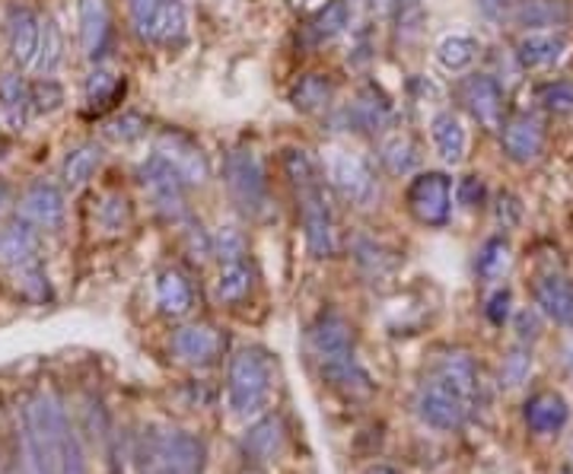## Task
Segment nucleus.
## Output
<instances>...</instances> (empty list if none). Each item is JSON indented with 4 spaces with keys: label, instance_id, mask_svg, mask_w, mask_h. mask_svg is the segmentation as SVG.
<instances>
[{
    "label": "nucleus",
    "instance_id": "nucleus-1",
    "mask_svg": "<svg viewBox=\"0 0 573 474\" xmlns=\"http://www.w3.org/2000/svg\"><path fill=\"white\" fill-rule=\"evenodd\" d=\"M23 450L29 474H87L83 450L64 404L36 392L23 407Z\"/></svg>",
    "mask_w": 573,
    "mask_h": 474
},
{
    "label": "nucleus",
    "instance_id": "nucleus-2",
    "mask_svg": "<svg viewBox=\"0 0 573 474\" xmlns=\"http://www.w3.org/2000/svg\"><path fill=\"white\" fill-rule=\"evenodd\" d=\"M306 344L319 366V376L329 382L334 392L348 399H363L373 392V380L354 354V329L348 325L344 315L322 312L306 332Z\"/></svg>",
    "mask_w": 573,
    "mask_h": 474
},
{
    "label": "nucleus",
    "instance_id": "nucleus-3",
    "mask_svg": "<svg viewBox=\"0 0 573 474\" xmlns=\"http://www.w3.org/2000/svg\"><path fill=\"white\" fill-rule=\"evenodd\" d=\"M274 380H278L274 356L264 347H239L230 360V380H227L230 407L239 417L262 414L274 395Z\"/></svg>",
    "mask_w": 573,
    "mask_h": 474
},
{
    "label": "nucleus",
    "instance_id": "nucleus-4",
    "mask_svg": "<svg viewBox=\"0 0 573 474\" xmlns=\"http://www.w3.org/2000/svg\"><path fill=\"white\" fill-rule=\"evenodd\" d=\"M223 182H227L230 201L237 204L239 214L249 216V220H264L268 216V211H271L268 175H264L262 160L249 147H237L233 153H227Z\"/></svg>",
    "mask_w": 573,
    "mask_h": 474
},
{
    "label": "nucleus",
    "instance_id": "nucleus-5",
    "mask_svg": "<svg viewBox=\"0 0 573 474\" xmlns=\"http://www.w3.org/2000/svg\"><path fill=\"white\" fill-rule=\"evenodd\" d=\"M472 407L475 404L469 402L443 376H436V373H430L428 380L418 385V392H414V411H418V417L428 427L440 430V433H455V430L465 427V421L472 417Z\"/></svg>",
    "mask_w": 573,
    "mask_h": 474
},
{
    "label": "nucleus",
    "instance_id": "nucleus-6",
    "mask_svg": "<svg viewBox=\"0 0 573 474\" xmlns=\"http://www.w3.org/2000/svg\"><path fill=\"white\" fill-rule=\"evenodd\" d=\"M208 446L189 430H167L147 443V474H204Z\"/></svg>",
    "mask_w": 573,
    "mask_h": 474
},
{
    "label": "nucleus",
    "instance_id": "nucleus-7",
    "mask_svg": "<svg viewBox=\"0 0 573 474\" xmlns=\"http://www.w3.org/2000/svg\"><path fill=\"white\" fill-rule=\"evenodd\" d=\"M405 204L421 226H430V230L446 226L453 216V179L440 169L414 172V179L408 182Z\"/></svg>",
    "mask_w": 573,
    "mask_h": 474
},
{
    "label": "nucleus",
    "instance_id": "nucleus-8",
    "mask_svg": "<svg viewBox=\"0 0 573 474\" xmlns=\"http://www.w3.org/2000/svg\"><path fill=\"white\" fill-rule=\"evenodd\" d=\"M300 198V223H303V239L312 259H334L341 249L338 239V220H334L329 191L322 185L296 191Z\"/></svg>",
    "mask_w": 573,
    "mask_h": 474
},
{
    "label": "nucleus",
    "instance_id": "nucleus-9",
    "mask_svg": "<svg viewBox=\"0 0 573 474\" xmlns=\"http://www.w3.org/2000/svg\"><path fill=\"white\" fill-rule=\"evenodd\" d=\"M329 182H332L334 194L351 204V208H370L380 194L376 185V172L373 167L360 157V153H348V150H334L325 163Z\"/></svg>",
    "mask_w": 573,
    "mask_h": 474
},
{
    "label": "nucleus",
    "instance_id": "nucleus-10",
    "mask_svg": "<svg viewBox=\"0 0 573 474\" xmlns=\"http://www.w3.org/2000/svg\"><path fill=\"white\" fill-rule=\"evenodd\" d=\"M141 185L147 198L153 201V208L169 220H182L185 216V179L169 167L160 153H150L141 163Z\"/></svg>",
    "mask_w": 573,
    "mask_h": 474
},
{
    "label": "nucleus",
    "instance_id": "nucleus-11",
    "mask_svg": "<svg viewBox=\"0 0 573 474\" xmlns=\"http://www.w3.org/2000/svg\"><path fill=\"white\" fill-rule=\"evenodd\" d=\"M153 153H160L169 167L185 179V185H204L211 179V160H208V153L201 150V143L189 138L185 131H179V128L160 131Z\"/></svg>",
    "mask_w": 573,
    "mask_h": 474
},
{
    "label": "nucleus",
    "instance_id": "nucleus-12",
    "mask_svg": "<svg viewBox=\"0 0 573 474\" xmlns=\"http://www.w3.org/2000/svg\"><path fill=\"white\" fill-rule=\"evenodd\" d=\"M17 214H20V220H26L29 226L46 230V233H54V230H61L64 220H68L64 191L58 189L54 182L39 179V182H32V185L20 194Z\"/></svg>",
    "mask_w": 573,
    "mask_h": 474
},
{
    "label": "nucleus",
    "instance_id": "nucleus-13",
    "mask_svg": "<svg viewBox=\"0 0 573 474\" xmlns=\"http://www.w3.org/2000/svg\"><path fill=\"white\" fill-rule=\"evenodd\" d=\"M459 99L484 131H503V87L491 73L465 77L459 83Z\"/></svg>",
    "mask_w": 573,
    "mask_h": 474
},
{
    "label": "nucleus",
    "instance_id": "nucleus-14",
    "mask_svg": "<svg viewBox=\"0 0 573 474\" xmlns=\"http://www.w3.org/2000/svg\"><path fill=\"white\" fill-rule=\"evenodd\" d=\"M227 347V337L214 325H182L179 332L172 334L169 341V351L179 363H189V366H214L217 360L223 356Z\"/></svg>",
    "mask_w": 573,
    "mask_h": 474
},
{
    "label": "nucleus",
    "instance_id": "nucleus-15",
    "mask_svg": "<svg viewBox=\"0 0 573 474\" xmlns=\"http://www.w3.org/2000/svg\"><path fill=\"white\" fill-rule=\"evenodd\" d=\"M39 39H42V17L26 3H13L7 13V48H10V58L17 68L36 64Z\"/></svg>",
    "mask_w": 573,
    "mask_h": 474
},
{
    "label": "nucleus",
    "instance_id": "nucleus-16",
    "mask_svg": "<svg viewBox=\"0 0 573 474\" xmlns=\"http://www.w3.org/2000/svg\"><path fill=\"white\" fill-rule=\"evenodd\" d=\"M503 157L516 167H529L545 153V124L532 115H516L501 131Z\"/></svg>",
    "mask_w": 573,
    "mask_h": 474
},
{
    "label": "nucleus",
    "instance_id": "nucleus-17",
    "mask_svg": "<svg viewBox=\"0 0 573 474\" xmlns=\"http://www.w3.org/2000/svg\"><path fill=\"white\" fill-rule=\"evenodd\" d=\"M567 51H571V42L561 29L525 32L516 46V61L523 71H551L567 58Z\"/></svg>",
    "mask_w": 573,
    "mask_h": 474
},
{
    "label": "nucleus",
    "instance_id": "nucleus-18",
    "mask_svg": "<svg viewBox=\"0 0 573 474\" xmlns=\"http://www.w3.org/2000/svg\"><path fill=\"white\" fill-rule=\"evenodd\" d=\"M80 48L87 61H99L112 39V7L109 0H77Z\"/></svg>",
    "mask_w": 573,
    "mask_h": 474
},
{
    "label": "nucleus",
    "instance_id": "nucleus-19",
    "mask_svg": "<svg viewBox=\"0 0 573 474\" xmlns=\"http://www.w3.org/2000/svg\"><path fill=\"white\" fill-rule=\"evenodd\" d=\"M571 3L567 0H513L510 23L523 26L529 32H545L571 23Z\"/></svg>",
    "mask_w": 573,
    "mask_h": 474
},
{
    "label": "nucleus",
    "instance_id": "nucleus-20",
    "mask_svg": "<svg viewBox=\"0 0 573 474\" xmlns=\"http://www.w3.org/2000/svg\"><path fill=\"white\" fill-rule=\"evenodd\" d=\"M523 417L525 427L532 430V433L551 436V433H561V430L567 427L571 407L564 402V395H557V392H535L523 404Z\"/></svg>",
    "mask_w": 573,
    "mask_h": 474
},
{
    "label": "nucleus",
    "instance_id": "nucleus-21",
    "mask_svg": "<svg viewBox=\"0 0 573 474\" xmlns=\"http://www.w3.org/2000/svg\"><path fill=\"white\" fill-rule=\"evenodd\" d=\"M430 138L436 147V157L446 163V167H459L465 160V150H469V134H465V124L455 115L453 109H443L430 119Z\"/></svg>",
    "mask_w": 573,
    "mask_h": 474
},
{
    "label": "nucleus",
    "instance_id": "nucleus-22",
    "mask_svg": "<svg viewBox=\"0 0 573 474\" xmlns=\"http://www.w3.org/2000/svg\"><path fill=\"white\" fill-rule=\"evenodd\" d=\"M348 121L358 128V131H370V134H382L392 121V102L385 99L380 87L366 83L358 93V99L348 105Z\"/></svg>",
    "mask_w": 573,
    "mask_h": 474
},
{
    "label": "nucleus",
    "instance_id": "nucleus-23",
    "mask_svg": "<svg viewBox=\"0 0 573 474\" xmlns=\"http://www.w3.org/2000/svg\"><path fill=\"white\" fill-rule=\"evenodd\" d=\"M535 303L551 322L573 329V284L561 274H545L535 281Z\"/></svg>",
    "mask_w": 573,
    "mask_h": 474
},
{
    "label": "nucleus",
    "instance_id": "nucleus-24",
    "mask_svg": "<svg viewBox=\"0 0 573 474\" xmlns=\"http://www.w3.org/2000/svg\"><path fill=\"white\" fill-rule=\"evenodd\" d=\"M32 112V87L20 73H0V121L10 131H23Z\"/></svg>",
    "mask_w": 573,
    "mask_h": 474
},
{
    "label": "nucleus",
    "instance_id": "nucleus-25",
    "mask_svg": "<svg viewBox=\"0 0 573 474\" xmlns=\"http://www.w3.org/2000/svg\"><path fill=\"white\" fill-rule=\"evenodd\" d=\"M286 430L281 417L268 414L262 421H255L252 427L245 430V440H242V450L252 462H271L284 452Z\"/></svg>",
    "mask_w": 573,
    "mask_h": 474
},
{
    "label": "nucleus",
    "instance_id": "nucleus-26",
    "mask_svg": "<svg viewBox=\"0 0 573 474\" xmlns=\"http://www.w3.org/2000/svg\"><path fill=\"white\" fill-rule=\"evenodd\" d=\"M102 160H105V153H102V147H99L96 141L77 143L71 153L64 157V167H61V179H64V185H68L71 191L90 185V182L96 179V172L102 169Z\"/></svg>",
    "mask_w": 573,
    "mask_h": 474
},
{
    "label": "nucleus",
    "instance_id": "nucleus-27",
    "mask_svg": "<svg viewBox=\"0 0 573 474\" xmlns=\"http://www.w3.org/2000/svg\"><path fill=\"white\" fill-rule=\"evenodd\" d=\"M380 163L389 175H411L421 167L418 143L408 131H389L380 141Z\"/></svg>",
    "mask_w": 573,
    "mask_h": 474
},
{
    "label": "nucleus",
    "instance_id": "nucleus-28",
    "mask_svg": "<svg viewBox=\"0 0 573 474\" xmlns=\"http://www.w3.org/2000/svg\"><path fill=\"white\" fill-rule=\"evenodd\" d=\"M436 376H443V380L455 385L469 402L475 404L478 402V392H481V376H478V366L472 356L465 354V351H453V354H443L436 360V370H433Z\"/></svg>",
    "mask_w": 573,
    "mask_h": 474
},
{
    "label": "nucleus",
    "instance_id": "nucleus-29",
    "mask_svg": "<svg viewBox=\"0 0 573 474\" xmlns=\"http://www.w3.org/2000/svg\"><path fill=\"white\" fill-rule=\"evenodd\" d=\"M255 284V271L249 259L237 261H220V274L214 281V293L220 303H242Z\"/></svg>",
    "mask_w": 573,
    "mask_h": 474
},
{
    "label": "nucleus",
    "instance_id": "nucleus-30",
    "mask_svg": "<svg viewBox=\"0 0 573 474\" xmlns=\"http://www.w3.org/2000/svg\"><path fill=\"white\" fill-rule=\"evenodd\" d=\"M332 93H334V87L329 73H306V77H300V80L293 83V90H290V102H293V109H296V112H303V115H315V112L329 109Z\"/></svg>",
    "mask_w": 573,
    "mask_h": 474
},
{
    "label": "nucleus",
    "instance_id": "nucleus-31",
    "mask_svg": "<svg viewBox=\"0 0 573 474\" xmlns=\"http://www.w3.org/2000/svg\"><path fill=\"white\" fill-rule=\"evenodd\" d=\"M185 39H189V10H185V3L182 0H163L150 46L179 48L185 46Z\"/></svg>",
    "mask_w": 573,
    "mask_h": 474
},
{
    "label": "nucleus",
    "instance_id": "nucleus-32",
    "mask_svg": "<svg viewBox=\"0 0 573 474\" xmlns=\"http://www.w3.org/2000/svg\"><path fill=\"white\" fill-rule=\"evenodd\" d=\"M124 95V77L109 68H96L90 77H87V90H83V99H87V112H105L112 109Z\"/></svg>",
    "mask_w": 573,
    "mask_h": 474
},
{
    "label": "nucleus",
    "instance_id": "nucleus-33",
    "mask_svg": "<svg viewBox=\"0 0 573 474\" xmlns=\"http://www.w3.org/2000/svg\"><path fill=\"white\" fill-rule=\"evenodd\" d=\"M157 303L167 315H185L191 309V284L182 271L167 268L157 281Z\"/></svg>",
    "mask_w": 573,
    "mask_h": 474
},
{
    "label": "nucleus",
    "instance_id": "nucleus-34",
    "mask_svg": "<svg viewBox=\"0 0 573 474\" xmlns=\"http://www.w3.org/2000/svg\"><path fill=\"white\" fill-rule=\"evenodd\" d=\"M281 163H284V175L290 179V185L296 191L322 185V172H319V163L312 160L310 150H303V147H286Z\"/></svg>",
    "mask_w": 573,
    "mask_h": 474
},
{
    "label": "nucleus",
    "instance_id": "nucleus-35",
    "mask_svg": "<svg viewBox=\"0 0 573 474\" xmlns=\"http://www.w3.org/2000/svg\"><path fill=\"white\" fill-rule=\"evenodd\" d=\"M475 58H478V42L472 39V36H446V39H440V46H436V64L450 73H459V71H465V68H472V61H475Z\"/></svg>",
    "mask_w": 573,
    "mask_h": 474
},
{
    "label": "nucleus",
    "instance_id": "nucleus-36",
    "mask_svg": "<svg viewBox=\"0 0 573 474\" xmlns=\"http://www.w3.org/2000/svg\"><path fill=\"white\" fill-rule=\"evenodd\" d=\"M510 242L503 236H491L481 249H478L475 259V271L481 281H501L503 274L510 271Z\"/></svg>",
    "mask_w": 573,
    "mask_h": 474
},
{
    "label": "nucleus",
    "instance_id": "nucleus-37",
    "mask_svg": "<svg viewBox=\"0 0 573 474\" xmlns=\"http://www.w3.org/2000/svg\"><path fill=\"white\" fill-rule=\"evenodd\" d=\"M61 58H64V39H61V29L51 17H42V39H39V54H36V64L32 71L39 77H51V73L61 68Z\"/></svg>",
    "mask_w": 573,
    "mask_h": 474
},
{
    "label": "nucleus",
    "instance_id": "nucleus-38",
    "mask_svg": "<svg viewBox=\"0 0 573 474\" xmlns=\"http://www.w3.org/2000/svg\"><path fill=\"white\" fill-rule=\"evenodd\" d=\"M351 26V10H348V3L344 0H329V3H322V10L315 13V20H312V32H315V39H334V36H341L344 29Z\"/></svg>",
    "mask_w": 573,
    "mask_h": 474
},
{
    "label": "nucleus",
    "instance_id": "nucleus-39",
    "mask_svg": "<svg viewBox=\"0 0 573 474\" xmlns=\"http://www.w3.org/2000/svg\"><path fill=\"white\" fill-rule=\"evenodd\" d=\"M160 7H163V0H128V17H131V26L141 42H153V26L160 17Z\"/></svg>",
    "mask_w": 573,
    "mask_h": 474
},
{
    "label": "nucleus",
    "instance_id": "nucleus-40",
    "mask_svg": "<svg viewBox=\"0 0 573 474\" xmlns=\"http://www.w3.org/2000/svg\"><path fill=\"white\" fill-rule=\"evenodd\" d=\"M539 102L551 115H573V83L571 80H554L539 90Z\"/></svg>",
    "mask_w": 573,
    "mask_h": 474
},
{
    "label": "nucleus",
    "instance_id": "nucleus-41",
    "mask_svg": "<svg viewBox=\"0 0 573 474\" xmlns=\"http://www.w3.org/2000/svg\"><path fill=\"white\" fill-rule=\"evenodd\" d=\"M354 252H358V264L363 268V274L366 278H385L389 271H392V261H385V249L376 245V242H370V239H360L358 245H354Z\"/></svg>",
    "mask_w": 573,
    "mask_h": 474
},
{
    "label": "nucleus",
    "instance_id": "nucleus-42",
    "mask_svg": "<svg viewBox=\"0 0 573 474\" xmlns=\"http://www.w3.org/2000/svg\"><path fill=\"white\" fill-rule=\"evenodd\" d=\"M105 134L115 143H134L147 134V121L138 112H121L115 119L105 121Z\"/></svg>",
    "mask_w": 573,
    "mask_h": 474
},
{
    "label": "nucleus",
    "instance_id": "nucleus-43",
    "mask_svg": "<svg viewBox=\"0 0 573 474\" xmlns=\"http://www.w3.org/2000/svg\"><path fill=\"white\" fill-rule=\"evenodd\" d=\"M214 255L220 261H237L249 255L245 236L239 233L237 226H220L214 233Z\"/></svg>",
    "mask_w": 573,
    "mask_h": 474
},
{
    "label": "nucleus",
    "instance_id": "nucleus-44",
    "mask_svg": "<svg viewBox=\"0 0 573 474\" xmlns=\"http://www.w3.org/2000/svg\"><path fill=\"white\" fill-rule=\"evenodd\" d=\"M529 373H532V354H529L525 347H516V351H510V354H506V360H503V370H501L503 385L516 389V385H523V382L529 380Z\"/></svg>",
    "mask_w": 573,
    "mask_h": 474
},
{
    "label": "nucleus",
    "instance_id": "nucleus-45",
    "mask_svg": "<svg viewBox=\"0 0 573 474\" xmlns=\"http://www.w3.org/2000/svg\"><path fill=\"white\" fill-rule=\"evenodd\" d=\"M61 102H64V93H61V87H58L51 77H42V80L32 87V112L48 115V112L61 109Z\"/></svg>",
    "mask_w": 573,
    "mask_h": 474
},
{
    "label": "nucleus",
    "instance_id": "nucleus-46",
    "mask_svg": "<svg viewBox=\"0 0 573 474\" xmlns=\"http://www.w3.org/2000/svg\"><path fill=\"white\" fill-rule=\"evenodd\" d=\"M395 20H399V29L402 36H418V29L424 23V0H399L395 7Z\"/></svg>",
    "mask_w": 573,
    "mask_h": 474
},
{
    "label": "nucleus",
    "instance_id": "nucleus-47",
    "mask_svg": "<svg viewBox=\"0 0 573 474\" xmlns=\"http://www.w3.org/2000/svg\"><path fill=\"white\" fill-rule=\"evenodd\" d=\"M455 198H459V204H462V208H469V211L481 208V204L487 201L484 179H481V175H465V179L455 185Z\"/></svg>",
    "mask_w": 573,
    "mask_h": 474
},
{
    "label": "nucleus",
    "instance_id": "nucleus-48",
    "mask_svg": "<svg viewBox=\"0 0 573 474\" xmlns=\"http://www.w3.org/2000/svg\"><path fill=\"white\" fill-rule=\"evenodd\" d=\"M494 216H497V223H501L503 230H513V226L523 220V204H520V198H516V194H501V201H497V208H494Z\"/></svg>",
    "mask_w": 573,
    "mask_h": 474
},
{
    "label": "nucleus",
    "instance_id": "nucleus-49",
    "mask_svg": "<svg viewBox=\"0 0 573 474\" xmlns=\"http://www.w3.org/2000/svg\"><path fill=\"white\" fill-rule=\"evenodd\" d=\"M510 303H513L510 290H497V293L487 300V309H484L487 322H491V325H503V322L510 319Z\"/></svg>",
    "mask_w": 573,
    "mask_h": 474
},
{
    "label": "nucleus",
    "instance_id": "nucleus-50",
    "mask_svg": "<svg viewBox=\"0 0 573 474\" xmlns=\"http://www.w3.org/2000/svg\"><path fill=\"white\" fill-rule=\"evenodd\" d=\"M475 3L481 17H487V20H506L510 7H513V0H475Z\"/></svg>",
    "mask_w": 573,
    "mask_h": 474
},
{
    "label": "nucleus",
    "instance_id": "nucleus-51",
    "mask_svg": "<svg viewBox=\"0 0 573 474\" xmlns=\"http://www.w3.org/2000/svg\"><path fill=\"white\" fill-rule=\"evenodd\" d=\"M516 332H520V341H532V337H539V319H535V312H520L516 315Z\"/></svg>",
    "mask_w": 573,
    "mask_h": 474
},
{
    "label": "nucleus",
    "instance_id": "nucleus-52",
    "mask_svg": "<svg viewBox=\"0 0 573 474\" xmlns=\"http://www.w3.org/2000/svg\"><path fill=\"white\" fill-rule=\"evenodd\" d=\"M370 7H373V13H376V17H395L399 0H370Z\"/></svg>",
    "mask_w": 573,
    "mask_h": 474
},
{
    "label": "nucleus",
    "instance_id": "nucleus-53",
    "mask_svg": "<svg viewBox=\"0 0 573 474\" xmlns=\"http://www.w3.org/2000/svg\"><path fill=\"white\" fill-rule=\"evenodd\" d=\"M363 474H402L399 468H392V465H373V468H366Z\"/></svg>",
    "mask_w": 573,
    "mask_h": 474
},
{
    "label": "nucleus",
    "instance_id": "nucleus-54",
    "mask_svg": "<svg viewBox=\"0 0 573 474\" xmlns=\"http://www.w3.org/2000/svg\"><path fill=\"white\" fill-rule=\"evenodd\" d=\"M7 204H10V189L0 182V214H3V208H7Z\"/></svg>",
    "mask_w": 573,
    "mask_h": 474
},
{
    "label": "nucleus",
    "instance_id": "nucleus-55",
    "mask_svg": "<svg viewBox=\"0 0 573 474\" xmlns=\"http://www.w3.org/2000/svg\"><path fill=\"white\" fill-rule=\"evenodd\" d=\"M567 363H571V370H573V341L567 344Z\"/></svg>",
    "mask_w": 573,
    "mask_h": 474
}]
</instances>
